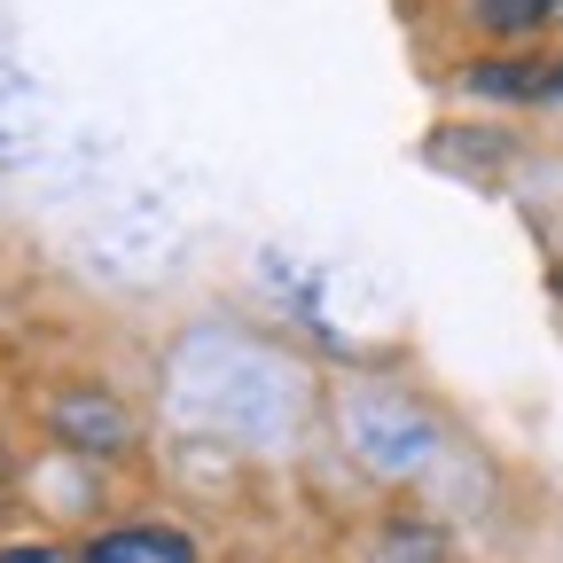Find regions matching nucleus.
I'll return each mask as SVG.
<instances>
[{"mask_svg":"<svg viewBox=\"0 0 563 563\" xmlns=\"http://www.w3.org/2000/svg\"><path fill=\"white\" fill-rule=\"evenodd\" d=\"M55 431L63 439H79L87 454H118L125 446V407L110 399V391H70V399H55Z\"/></svg>","mask_w":563,"mask_h":563,"instance_id":"obj_2","label":"nucleus"},{"mask_svg":"<svg viewBox=\"0 0 563 563\" xmlns=\"http://www.w3.org/2000/svg\"><path fill=\"white\" fill-rule=\"evenodd\" d=\"M79 563H196V540L165 517H133V525H102Z\"/></svg>","mask_w":563,"mask_h":563,"instance_id":"obj_1","label":"nucleus"},{"mask_svg":"<svg viewBox=\"0 0 563 563\" xmlns=\"http://www.w3.org/2000/svg\"><path fill=\"white\" fill-rule=\"evenodd\" d=\"M470 16L493 40H525V32H540V24L563 16V0H470Z\"/></svg>","mask_w":563,"mask_h":563,"instance_id":"obj_5","label":"nucleus"},{"mask_svg":"<svg viewBox=\"0 0 563 563\" xmlns=\"http://www.w3.org/2000/svg\"><path fill=\"white\" fill-rule=\"evenodd\" d=\"M555 298H563V266H555Z\"/></svg>","mask_w":563,"mask_h":563,"instance_id":"obj_8","label":"nucleus"},{"mask_svg":"<svg viewBox=\"0 0 563 563\" xmlns=\"http://www.w3.org/2000/svg\"><path fill=\"white\" fill-rule=\"evenodd\" d=\"M0 563H79L70 548H0Z\"/></svg>","mask_w":563,"mask_h":563,"instance_id":"obj_6","label":"nucleus"},{"mask_svg":"<svg viewBox=\"0 0 563 563\" xmlns=\"http://www.w3.org/2000/svg\"><path fill=\"white\" fill-rule=\"evenodd\" d=\"M548 79H555V63H477V70H462V87L485 95V102H548Z\"/></svg>","mask_w":563,"mask_h":563,"instance_id":"obj_3","label":"nucleus"},{"mask_svg":"<svg viewBox=\"0 0 563 563\" xmlns=\"http://www.w3.org/2000/svg\"><path fill=\"white\" fill-rule=\"evenodd\" d=\"M368 563H446V532L422 525V517H391L368 540Z\"/></svg>","mask_w":563,"mask_h":563,"instance_id":"obj_4","label":"nucleus"},{"mask_svg":"<svg viewBox=\"0 0 563 563\" xmlns=\"http://www.w3.org/2000/svg\"><path fill=\"white\" fill-rule=\"evenodd\" d=\"M548 102H555V110H563V63H555V79H548Z\"/></svg>","mask_w":563,"mask_h":563,"instance_id":"obj_7","label":"nucleus"}]
</instances>
